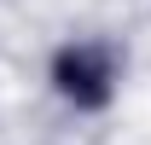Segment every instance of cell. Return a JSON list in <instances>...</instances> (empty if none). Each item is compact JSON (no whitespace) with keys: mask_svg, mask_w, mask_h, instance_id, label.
<instances>
[{"mask_svg":"<svg viewBox=\"0 0 151 145\" xmlns=\"http://www.w3.org/2000/svg\"><path fill=\"white\" fill-rule=\"evenodd\" d=\"M58 87L70 93V99H81V105H99L105 87H111V64H105V52H93V47H70V52L58 58Z\"/></svg>","mask_w":151,"mask_h":145,"instance_id":"obj_1","label":"cell"}]
</instances>
